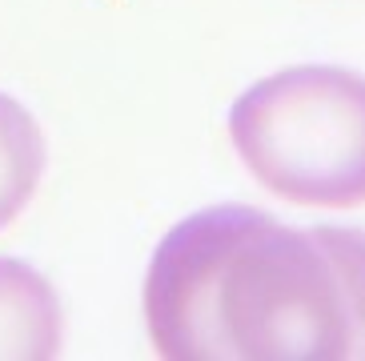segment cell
Segmentation results:
<instances>
[{
	"label": "cell",
	"mask_w": 365,
	"mask_h": 361,
	"mask_svg": "<svg viewBox=\"0 0 365 361\" xmlns=\"http://www.w3.org/2000/svg\"><path fill=\"white\" fill-rule=\"evenodd\" d=\"M229 141L273 197L305 209L365 205V76L293 64L229 108Z\"/></svg>",
	"instance_id": "2"
},
{
	"label": "cell",
	"mask_w": 365,
	"mask_h": 361,
	"mask_svg": "<svg viewBox=\"0 0 365 361\" xmlns=\"http://www.w3.org/2000/svg\"><path fill=\"white\" fill-rule=\"evenodd\" d=\"M145 325L169 361L361 357L365 229H297L249 205L193 213L153 253Z\"/></svg>",
	"instance_id": "1"
},
{
	"label": "cell",
	"mask_w": 365,
	"mask_h": 361,
	"mask_svg": "<svg viewBox=\"0 0 365 361\" xmlns=\"http://www.w3.org/2000/svg\"><path fill=\"white\" fill-rule=\"evenodd\" d=\"M41 177H44L41 125L16 96L0 93V229L24 213Z\"/></svg>",
	"instance_id": "4"
},
{
	"label": "cell",
	"mask_w": 365,
	"mask_h": 361,
	"mask_svg": "<svg viewBox=\"0 0 365 361\" xmlns=\"http://www.w3.org/2000/svg\"><path fill=\"white\" fill-rule=\"evenodd\" d=\"M65 341V313L56 289L24 261L0 257V357H56Z\"/></svg>",
	"instance_id": "3"
}]
</instances>
